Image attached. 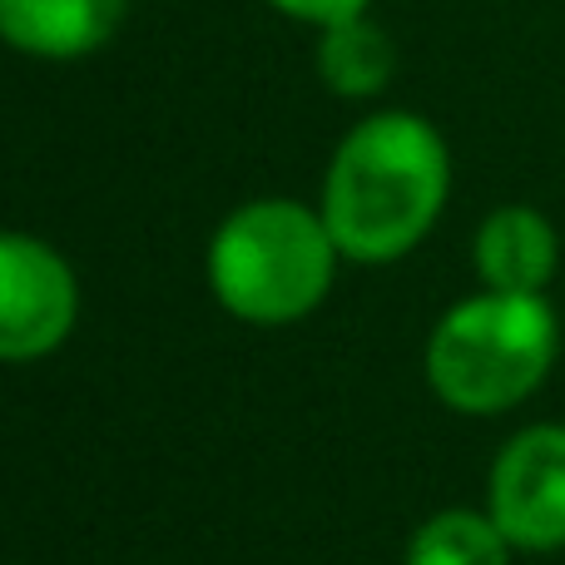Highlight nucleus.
Here are the masks:
<instances>
[{"label":"nucleus","instance_id":"obj_1","mask_svg":"<svg viewBox=\"0 0 565 565\" xmlns=\"http://www.w3.org/2000/svg\"><path fill=\"white\" fill-rule=\"evenodd\" d=\"M451 194V154L437 125L412 109H382L342 135L322 179V224L348 264L407 258Z\"/></svg>","mask_w":565,"mask_h":565},{"label":"nucleus","instance_id":"obj_2","mask_svg":"<svg viewBox=\"0 0 565 565\" xmlns=\"http://www.w3.org/2000/svg\"><path fill=\"white\" fill-rule=\"evenodd\" d=\"M561 352V322L546 292L461 298L427 338V382L451 412L497 417L536 397Z\"/></svg>","mask_w":565,"mask_h":565},{"label":"nucleus","instance_id":"obj_3","mask_svg":"<svg viewBox=\"0 0 565 565\" xmlns=\"http://www.w3.org/2000/svg\"><path fill=\"white\" fill-rule=\"evenodd\" d=\"M342 248L332 244L322 209L298 199H254L218 224L209 244V288L254 328L298 322L328 298Z\"/></svg>","mask_w":565,"mask_h":565},{"label":"nucleus","instance_id":"obj_4","mask_svg":"<svg viewBox=\"0 0 565 565\" xmlns=\"http://www.w3.org/2000/svg\"><path fill=\"white\" fill-rule=\"evenodd\" d=\"M79 318V282L45 238L0 228V362H35L65 348Z\"/></svg>","mask_w":565,"mask_h":565},{"label":"nucleus","instance_id":"obj_5","mask_svg":"<svg viewBox=\"0 0 565 565\" xmlns=\"http://www.w3.org/2000/svg\"><path fill=\"white\" fill-rule=\"evenodd\" d=\"M487 511L516 551L565 546V422H536L497 451Z\"/></svg>","mask_w":565,"mask_h":565},{"label":"nucleus","instance_id":"obj_6","mask_svg":"<svg viewBox=\"0 0 565 565\" xmlns=\"http://www.w3.org/2000/svg\"><path fill=\"white\" fill-rule=\"evenodd\" d=\"M471 264L487 292H546L561 268V234L541 209L501 204L481 218Z\"/></svg>","mask_w":565,"mask_h":565},{"label":"nucleus","instance_id":"obj_7","mask_svg":"<svg viewBox=\"0 0 565 565\" xmlns=\"http://www.w3.org/2000/svg\"><path fill=\"white\" fill-rule=\"evenodd\" d=\"M129 0H0V40L30 60H85L119 35Z\"/></svg>","mask_w":565,"mask_h":565},{"label":"nucleus","instance_id":"obj_8","mask_svg":"<svg viewBox=\"0 0 565 565\" xmlns=\"http://www.w3.org/2000/svg\"><path fill=\"white\" fill-rule=\"evenodd\" d=\"M392 70H397V50H392V35L372 15H348L338 25H322L318 75L332 95L372 99L387 89Z\"/></svg>","mask_w":565,"mask_h":565},{"label":"nucleus","instance_id":"obj_9","mask_svg":"<svg viewBox=\"0 0 565 565\" xmlns=\"http://www.w3.org/2000/svg\"><path fill=\"white\" fill-rule=\"evenodd\" d=\"M511 541L491 521V511L451 507L422 521L407 546V565H511Z\"/></svg>","mask_w":565,"mask_h":565},{"label":"nucleus","instance_id":"obj_10","mask_svg":"<svg viewBox=\"0 0 565 565\" xmlns=\"http://www.w3.org/2000/svg\"><path fill=\"white\" fill-rule=\"evenodd\" d=\"M274 10H282L288 20H302V25H338L348 15H367L372 0H268Z\"/></svg>","mask_w":565,"mask_h":565}]
</instances>
